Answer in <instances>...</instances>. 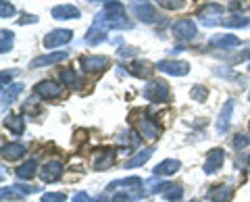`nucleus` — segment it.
Masks as SVG:
<instances>
[{
  "mask_svg": "<svg viewBox=\"0 0 250 202\" xmlns=\"http://www.w3.org/2000/svg\"><path fill=\"white\" fill-rule=\"evenodd\" d=\"M223 13H225V6L223 4L208 2V4H205L196 13V19L202 23V25L215 27V25H219V23H223Z\"/></svg>",
  "mask_w": 250,
  "mask_h": 202,
  "instance_id": "obj_1",
  "label": "nucleus"
},
{
  "mask_svg": "<svg viewBox=\"0 0 250 202\" xmlns=\"http://www.w3.org/2000/svg\"><path fill=\"white\" fill-rule=\"evenodd\" d=\"M142 96L148 100V102H169V85L165 81H161V80H154V81H148V85L144 88L142 92Z\"/></svg>",
  "mask_w": 250,
  "mask_h": 202,
  "instance_id": "obj_2",
  "label": "nucleus"
},
{
  "mask_svg": "<svg viewBox=\"0 0 250 202\" xmlns=\"http://www.w3.org/2000/svg\"><path fill=\"white\" fill-rule=\"evenodd\" d=\"M196 32H198V27H196V23H194L192 19H179L175 21L173 25H171V34H173L175 40L179 42H190L196 38Z\"/></svg>",
  "mask_w": 250,
  "mask_h": 202,
  "instance_id": "obj_3",
  "label": "nucleus"
},
{
  "mask_svg": "<svg viewBox=\"0 0 250 202\" xmlns=\"http://www.w3.org/2000/svg\"><path fill=\"white\" fill-rule=\"evenodd\" d=\"M108 65H111V59L103 57V54H85L80 59V67L85 73H100L108 69Z\"/></svg>",
  "mask_w": 250,
  "mask_h": 202,
  "instance_id": "obj_4",
  "label": "nucleus"
},
{
  "mask_svg": "<svg viewBox=\"0 0 250 202\" xmlns=\"http://www.w3.org/2000/svg\"><path fill=\"white\" fill-rule=\"evenodd\" d=\"M134 123H136V127H138V134L142 136L144 140H150V142H152V140H156V138L161 136V125L154 119L148 117L146 113H142V117L136 119Z\"/></svg>",
  "mask_w": 250,
  "mask_h": 202,
  "instance_id": "obj_5",
  "label": "nucleus"
},
{
  "mask_svg": "<svg viewBox=\"0 0 250 202\" xmlns=\"http://www.w3.org/2000/svg\"><path fill=\"white\" fill-rule=\"evenodd\" d=\"M40 180L44 183H52V182H57L59 177L62 175V162L59 159H50V161H46L42 169H40Z\"/></svg>",
  "mask_w": 250,
  "mask_h": 202,
  "instance_id": "obj_6",
  "label": "nucleus"
},
{
  "mask_svg": "<svg viewBox=\"0 0 250 202\" xmlns=\"http://www.w3.org/2000/svg\"><path fill=\"white\" fill-rule=\"evenodd\" d=\"M156 69L167 75H175V77H184L190 73V65H188L186 61H159Z\"/></svg>",
  "mask_w": 250,
  "mask_h": 202,
  "instance_id": "obj_7",
  "label": "nucleus"
},
{
  "mask_svg": "<svg viewBox=\"0 0 250 202\" xmlns=\"http://www.w3.org/2000/svg\"><path fill=\"white\" fill-rule=\"evenodd\" d=\"M71 36H73L71 29H52L44 38V46L46 48H59V46H65L67 42H71Z\"/></svg>",
  "mask_w": 250,
  "mask_h": 202,
  "instance_id": "obj_8",
  "label": "nucleus"
},
{
  "mask_svg": "<svg viewBox=\"0 0 250 202\" xmlns=\"http://www.w3.org/2000/svg\"><path fill=\"white\" fill-rule=\"evenodd\" d=\"M131 11H134L136 17L142 19L144 23H154V21H159V13H156L154 4H150V2H136L134 6H131Z\"/></svg>",
  "mask_w": 250,
  "mask_h": 202,
  "instance_id": "obj_9",
  "label": "nucleus"
},
{
  "mask_svg": "<svg viewBox=\"0 0 250 202\" xmlns=\"http://www.w3.org/2000/svg\"><path fill=\"white\" fill-rule=\"evenodd\" d=\"M242 44V40L238 36H231V34H219V36H213L208 40V46H213V48H238V46Z\"/></svg>",
  "mask_w": 250,
  "mask_h": 202,
  "instance_id": "obj_10",
  "label": "nucleus"
},
{
  "mask_svg": "<svg viewBox=\"0 0 250 202\" xmlns=\"http://www.w3.org/2000/svg\"><path fill=\"white\" fill-rule=\"evenodd\" d=\"M36 94L40 96L42 100H52V98H59L61 96V85L57 81H50V80H46V81H40L36 85Z\"/></svg>",
  "mask_w": 250,
  "mask_h": 202,
  "instance_id": "obj_11",
  "label": "nucleus"
},
{
  "mask_svg": "<svg viewBox=\"0 0 250 202\" xmlns=\"http://www.w3.org/2000/svg\"><path fill=\"white\" fill-rule=\"evenodd\" d=\"M69 57V52H50V54H42V57H36L34 61L29 63L31 69H38V67H48V65H54V63H61Z\"/></svg>",
  "mask_w": 250,
  "mask_h": 202,
  "instance_id": "obj_12",
  "label": "nucleus"
},
{
  "mask_svg": "<svg viewBox=\"0 0 250 202\" xmlns=\"http://www.w3.org/2000/svg\"><path fill=\"white\" fill-rule=\"evenodd\" d=\"M223 161H225V152L221 148H213L205 161V173H208V175L217 173V171L223 167Z\"/></svg>",
  "mask_w": 250,
  "mask_h": 202,
  "instance_id": "obj_13",
  "label": "nucleus"
},
{
  "mask_svg": "<svg viewBox=\"0 0 250 202\" xmlns=\"http://www.w3.org/2000/svg\"><path fill=\"white\" fill-rule=\"evenodd\" d=\"M233 196V190L231 185H225V183H219V185H213L208 192H207V198L210 202H229Z\"/></svg>",
  "mask_w": 250,
  "mask_h": 202,
  "instance_id": "obj_14",
  "label": "nucleus"
},
{
  "mask_svg": "<svg viewBox=\"0 0 250 202\" xmlns=\"http://www.w3.org/2000/svg\"><path fill=\"white\" fill-rule=\"evenodd\" d=\"M113 162H115V150H113V148H108V150H98L96 157H94L92 167H94V171H106L108 167L113 165Z\"/></svg>",
  "mask_w": 250,
  "mask_h": 202,
  "instance_id": "obj_15",
  "label": "nucleus"
},
{
  "mask_svg": "<svg viewBox=\"0 0 250 202\" xmlns=\"http://www.w3.org/2000/svg\"><path fill=\"white\" fill-rule=\"evenodd\" d=\"M15 173H17V180H19V182L31 180V177H34L36 173H40V171H38V159H36V157L27 159L21 167H17V171H15Z\"/></svg>",
  "mask_w": 250,
  "mask_h": 202,
  "instance_id": "obj_16",
  "label": "nucleus"
},
{
  "mask_svg": "<svg viewBox=\"0 0 250 202\" xmlns=\"http://www.w3.org/2000/svg\"><path fill=\"white\" fill-rule=\"evenodd\" d=\"M179 167H182V162H179L177 159H165L161 161L159 165L154 167V175L156 177H167V175H173L179 171Z\"/></svg>",
  "mask_w": 250,
  "mask_h": 202,
  "instance_id": "obj_17",
  "label": "nucleus"
},
{
  "mask_svg": "<svg viewBox=\"0 0 250 202\" xmlns=\"http://www.w3.org/2000/svg\"><path fill=\"white\" fill-rule=\"evenodd\" d=\"M80 9L73 4H61V6H54L52 9V17L54 19H61V21H69V19H77L80 17Z\"/></svg>",
  "mask_w": 250,
  "mask_h": 202,
  "instance_id": "obj_18",
  "label": "nucleus"
},
{
  "mask_svg": "<svg viewBox=\"0 0 250 202\" xmlns=\"http://www.w3.org/2000/svg\"><path fill=\"white\" fill-rule=\"evenodd\" d=\"M231 111H233V100L229 98L228 102H225V106L221 108V115H219V119H217V134H225L229 127V119H231Z\"/></svg>",
  "mask_w": 250,
  "mask_h": 202,
  "instance_id": "obj_19",
  "label": "nucleus"
},
{
  "mask_svg": "<svg viewBox=\"0 0 250 202\" xmlns=\"http://www.w3.org/2000/svg\"><path fill=\"white\" fill-rule=\"evenodd\" d=\"M25 154V146L21 142H11V144H4L2 146V159L4 161H15V159H21Z\"/></svg>",
  "mask_w": 250,
  "mask_h": 202,
  "instance_id": "obj_20",
  "label": "nucleus"
},
{
  "mask_svg": "<svg viewBox=\"0 0 250 202\" xmlns=\"http://www.w3.org/2000/svg\"><path fill=\"white\" fill-rule=\"evenodd\" d=\"M21 92H23V83H9V85H4V88H2V106L13 104L15 98H17Z\"/></svg>",
  "mask_w": 250,
  "mask_h": 202,
  "instance_id": "obj_21",
  "label": "nucleus"
},
{
  "mask_svg": "<svg viewBox=\"0 0 250 202\" xmlns=\"http://www.w3.org/2000/svg\"><path fill=\"white\" fill-rule=\"evenodd\" d=\"M152 152H154V148L152 146H148V148H144V150H140L138 154H134L127 162H125V167L127 169H134V167H140V165H144V162L152 157Z\"/></svg>",
  "mask_w": 250,
  "mask_h": 202,
  "instance_id": "obj_22",
  "label": "nucleus"
},
{
  "mask_svg": "<svg viewBox=\"0 0 250 202\" xmlns=\"http://www.w3.org/2000/svg\"><path fill=\"white\" fill-rule=\"evenodd\" d=\"M4 125L9 127V131H13L15 136H21L25 131V119L23 117H17V115H9L4 119Z\"/></svg>",
  "mask_w": 250,
  "mask_h": 202,
  "instance_id": "obj_23",
  "label": "nucleus"
},
{
  "mask_svg": "<svg viewBox=\"0 0 250 202\" xmlns=\"http://www.w3.org/2000/svg\"><path fill=\"white\" fill-rule=\"evenodd\" d=\"M127 69H129V73L136 77H148L152 73V65L146 63V61H136V63H131Z\"/></svg>",
  "mask_w": 250,
  "mask_h": 202,
  "instance_id": "obj_24",
  "label": "nucleus"
},
{
  "mask_svg": "<svg viewBox=\"0 0 250 202\" xmlns=\"http://www.w3.org/2000/svg\"><path fill=\"white\" fill-rule=\"evenodd\" d=\"M223 25L225 27H248L250 25V19L244 17V15H240V13H231L229 17L223 19Z\"/></svg>",
  "mask_w": 250,
  "mask_h": 202,
  "instance_id": "obj_25",
  "label": "nucleus"
},
{
  "mask_svg": "<svg viewBox=\"0 0 250 202\" xmlns=\"http://www.w3.org/2000/svg\"><path fill=\"white\" fill-rule=\"evenodd\" d=\"M163 198H165L167 202H177V200H182L184 196V188L182 185H177V183H169V188L161 194Z\"/></svg>",
  "mask_w": 250,
  "mask_h": 202,
  "instance_id": "obj_26",
  "label": "nucleus"
},
{
  "mask_svg": "<svg viewBox=\"0 0 250 202\" xmlns=\"http://www.w3.org/2000/svg\"><path fill=\"white\" fill-rule=\"evenodd\" d=\"M59 80L62 85H69V88H75L77 85V75H75V69H61L59 71Z\"/></svg>",
  "mask_w": 250,
  "mask_h": 202,
  "instance_id": "obj_27",
  "label": "nucleus"
},
{
  "mask_svg": "<svg viewBox=\"0 0 250 202\" xmlns=\"http://www.w3.org/2000/svg\"><path fill=\"white\" fill-rule=\"evenodd\" d=\"M13 42H15V34L9 32V29H2L0 32V52L6 54L11 48H13Z\"/></svg>",
  "mask_w": 250,
  "mask_h": 202,
  "instance_id": "obj_28",
  "label": "nucleus"
},
{
  "mask_svg": "<svg viewBox=\"0 0 250 202\" xmlns=\"http://www.w3.org/2000/svg\"><path fill=\"white\" fill-rule=\"evenodd\" d=\"M140 140H142V136L134 134V131H123V134L117 138V142L127 148V146H138V144H140Z\"/></svg>",
  "mask_w": 250,
  "mask_h": 202,
  "instance_id": "obj_29",
  "label": "nucleus"
},
{
  "mask_svg": "<svg viewBox=\"0 0 250 202\" xmlns=\"http://www.w3.org/2000/svg\"><path fill=\"white\" fill-rule=\"evenodd\" d=\"M6 198L19 202V200L25 198V194H23L17 185H9V188H2V200H6Z\"/></svg>",
  "mask_w": 250,
  "mask_h": 202,
  "instance_id": "obj_30",
  "label": "nucleus"
},
{
  "mask_svg": "<svg viewBox=\"0 0 250 202\" xmlns=\"http://www.w3.org/2000/svg\"><path fill=\"white\" fill-rule=\"evenodd\" d=\"M190 96H192V100H196V102H205L207 96H208V90L205 85H194L190 90Z\"/></svg>",
  "mask_w": 250,
  "mask_h": 202,
  "instance_id": "obj_31",
  "label": "nucleus"
},
{
  "mask_svg": "<svg viewBox=\"0 0 250 202\" xmlns=\"http://www.w3.org/2000/svg\"><path fill=\"white\" fill-rule=\"evenodd\" d=\"M248 144H250V138L246 134H236V136H233V148H236L238 152L244 150Z\"/></svg>",
  "mask_w": 250,
  "mask_h": 202,
  "instance_id": "obj_32",
  "label": "nucleus"
},
{
  "mask_svg": "<svg viewBox=\"0 0 250 202\" xmlns=\"http://www.w3.org/2000/svg\"><path fill=\"white\" fill-rule=\"evenodd\" d=\"M159 2V6H163V9L167 11H175V9H182L186 0H156Z\"/></svg>",
  "mask_w": 250,
  "mask_h": 202,
  "instance_id": "obj_33",
  "label": "nucleus"
},
{
  "mask_svg": "<svg viewBox=\"0 0 250 202\" xmlns=\"http://www.w3.org/2000/svg\"><path fill=\"white\" fill-rule=\"evenodd\" d=\"M13 15H15V6L9 0H2V2H0V17L6 19V17H13Z\"/></svg>",
  "mask_w": 250,
  "mask_h": 202,
  "instance_id": "obj_34",
  "label": "nucleus"
},
{
  "mask_svg": "<svg viewBox=\"0 0 250 202\" xmlns=\"http://www.w3.org/2000/svg\"><path fill=\"white\" fill-rule=\"evenodd\" d=\"M40 202H65V194H61V192L42 194V200Z\"/></svg>",
  "mask_w": 250,
  "mask_h": 202,
  "instance_id": "obj_35",
  "label": "nucleus"
},
{
  "mask_svg": "<svg viewBox=\"0 0 250 202\" xmlns=\"http://www.w3.org/2000/svg\"><path fill=\"white\" fill-rule=\"evenodd\" d=\"M15 185H17V188H19L23 194H25V196H27V194H36V192H40V185H29V183H23V182H17Z\"/></svg>",
  "mask_w": 250,
  "mask_h": 202,
  "instance_id": "obj_36",
  "label": "nucleus"
},
{
  "mask_svg": "<svg viewBox=\"0 0 250 202\" xmlns=\"http://www.w3.org/2000/svg\"><path fill=\"white\" fill-rule=\"evenodd\" d=\"M136 52H138V50L131 48V46H123V48L119 50V57H121V59H127V57H134Z\"/></svg>",
  "mask_w": 250,
  "mask_h": 202,
  "instance_id": "obj_37",
  "label": "nucleus"
},
{
  "mask_svg": "<svg viewBox=\"0 0 250 202\" xmlns=\"http://www.w3.org/2000/svg\"><path fill=\"white\" fill-rule=\"evenodd\" d=\"M73 202H94V200L90 198L88 192H77L75 196H73Z\"/></svg>",
  "mask_w": 250,
  "mask_h": 202,
  "instance_id": "obj_38",
  "label": "nucleus"
},
{
  "mask_svg": "<svg viewBox=\"0 0 250 202\" xmlns=\"http://www.w3.org/2000/svg\"><path fill=\"white\" fill-rule=\"evenodd\" d=\"M17 75V71H2V75H0V81H2V88L6 85V81H11L13 77Z\"/></svg>",
  "mask_w": 250,
  "mask_h": 202,
  "instance_id": "obj_39",
  "label": "nucleus"
},
{
  "mask_svg": "<svg viewBox=\"0 0 250 202\" xmlns=\"http://www.w3.org/2000/svg\"><path fill=\"white\" fill-rule=\"evenodd\" d=\"M38 17H34V15H23V19H19V25H25V23H36Z\"/></svg>",
  "mask_w": 250,
  "mask_h": 202,
  "instance_id": "obj_40",
  "label": "nucleus"
},
{
  "mask_svg": "<svg viewBox=\"0 0 250 202\" xmlns=\"http://www.w3.org/2000/svg\"><path fill=\"white\" fill-rule=\"evenodd\" d=\"M228 6H229V11H231V13H236L240 6H242V0H229Z\"/></svg>",
  "mask_w": 250,
  "mask_h": 202,
  "instance_id": "obj_41",
  "label": "nucleus"
},
{
  "mask_svg": "<svg viewBox=\"0 0 250 202\" xmlns=\"http://www.w3.org/2000/svg\"><path fill=\"white\" fill-rule=\"evenodd\" d=\"M92 2H100V0H92Z\"/></svg>",
  "mask_w": 250,
  "mask_h": 202,
  "instance_id": "obj_42",
  "label": "nucleus"
},
{
  "mask_svg": "<svg viewBox=\"0 0 250 202\" xmlns=\"http://www.w3.org/2000/svg\"><path fill=\"white\" fill-rule=\"evenodd\" d=\"M248 100H250V92H248Z\"/></svg>",
  "mask_w": 250,
  "mask_h": 202,
  "instance_id": "obj_43",
  "label": "nucleus"
},
{
  "mask_svg": "<svg viewBox=\"0 0 250 202\" xmlns=\"http://www.w3.org/2000/svg\"><path fill=\"white\" fill-rule=\"evenodd\" d=\"M192 202H200V200H192Z\"/></svg>",
  "mask_w": 250,
  "mask_h": 202,
  "instance_id": "obj_44",
  "label": "nucleus"
},
{
  "mask_svg": "<svg viewBox=\"0 0 250 202\" xmlns=\"http://www.w3.org/2000/svg\"><path fill=\"white\" fill-rule=\"evenodd\" d=\"M248 129H250V123H248Z\"/></svg>",
  "mask_w": 250,
  "mask_h": 202,
  "instance_id": "obj_45",
  "label": "nucleus"
}]
</instances>
